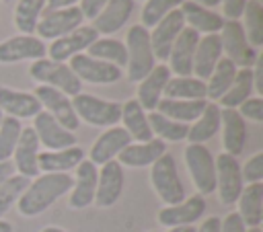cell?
I'll return each mask as SVG.
<instances>
[{"label":"cell","instance_id":"6da1fadb","mask_svg":"<svg viewBox=\"0 0 263 232\" xmlns=\"http://www.w3.org/2000/svg\"><path fill=\"white\" fill-rule=\"evenodd\" d=\"M74 179L68 172H43L31 179L29 187L16 201L18 214L25 218H35L49 209L60 197L72 189Z\"/></svg>","mask_w":263,"mask_h":232},{"label":"cell","instance_id":"7a4b0ae2","mask_svg":"<svg viewBox=\"0 0 263 232\" xmlns=\"http://www.w3.org/2000/svg\"><path fill=\"white\" fill-rule=\"evenodd\" d=\"M125 51H127V62H125L127 78L129 82H140L156 66L148 29H144L142 25H132V29L125 35Z\"/></svg>","mask_w":263,"mask_h":232},{"label":"cell","instance_id":"3957f363","mask_svg":"<svg viewBox=\"0 0 263 232\" xmlns=\"http://www.w3.org/2000/svg\"><path fill=\"white\" fill-rule=\"evenodd\" d=\"M72 107L78 121L95 127H113L121 117V103L107 101L88 92H78L76 96H72Z\"/></svg>","mask_w":263,"mask_h":232},{"label":"cell","instance_id":"277c9868","mask_svg":"<svg viewBox=\"0 0 263 232\" xmlns=\"http://www.w3.org/2000/svg\"><path fill=\"white\" fill-rule=\"evenodd\" d=\"M150 183L164 205H177L185 199V187L177 170V160L168 152H164L150 166Z\"/></svg>","mask_w":263,"mask_h":232},{"label":"cell","instance_id":"5b68a950","mask_svg":"<svg viewBox=\"0 0 263 232\" xmlns=\"http://www.w3.org/2000/svg\"><path fill=\"white\" fill-rule=\"evenodd\" d=\"M29 74L39 84L51 86V88L64 92L66 96H76L82 88V82L76 78V74L70 70V66L66 62H53L49 57H41V60L31 62Z\"/></svg>","mask_w":263,"mask_h":232},{"label":"cell","instance_id":"8992f818","mask_svg":"<svg viewBox=\"0 0 263 232\" xmlns=\"http://www.w3.org/2000/svg\"><path fill=\"white\" fill-rule=\"evenodd\" d=\"M185 164L189 170V177L197 189L199 195H210L216 191V162L214 154L203 144H187L185 152Z\"/></svg>","mask_w":263,"mask_h":232},{"label":"cell","instance_id":"52a82bcc","mask_svg":"<svg viewBox=\"0 0 263 232\" xmlns=\"http://www.w3.org/2000/svg\"><path fill=\"white\" fill-rule=\"evenodd\" d=\"M220 43H222V53L228 57L236 68H251L257 60V49L247 41L245 31L240 21H226L220 29Z\"/></svg>","mask_w":263,"mask_h":232},{"label":"cell","instance_id":"ba28073f","mask_svg":"<svg viewBox=\"0 0 263 232\" xmlns=\"http://www.w3.org/2000/svg\"><path fill=\"white\" fill-rule=\"evenodd\" d=\"M84 16L80 12L78 6H70V8H47L43 10L37 27H35V33L37 37L43 41V39H60L68 33H72L74 29H78L82 25Z\"/></svg>","mask_w":263,"mask_h":232},{"label":"cell","instance_id":"9c48e42d","mask_svg":"<svg viewBox=\"0 0 263 232\" xmlns=\"http://www.w3.org/2000/svg\"><path fill=\"white\" fill-rule=\"evenodd\" d=\"M216 162V191H218V197H220V203L222 205H232L236 203L245 183H242V175H240V162L222 152L214 158Z\"/></svg>","mask_w":263,"mask_h":232},{"label":"cell","instance_id":"30bf717a","mask_svg":"<svg viewBox=\"0 0 263 232\" xmlns=\"http://www.w3.org/2000/svg\"><path fill=\"white\" fill-rule=\"evenodd\" d=\"M33 94L41 103V109L45 113H49L68 131L74 133L80 127V121H78V117L74 113V107H72V99L70 96H66L64 92H60V90H55L51 86H45V84H39Z\"/></svg>","mask_w":263,"mask_h":232},{"label":"cell","instance_id":"8fae6325","mask_svg":"<svg viewBox=\"0 0 263 232\" xmlns=\"http://www.w3.org/2000/svg\"><path fill=\"white\" fill-rule=\"evenodd\" d=\"M68 66L80 82L84 80L90 84H113L123 76L121 68L107 64V62H101V60H95L86 53H78V55L70 57Z\"/></svg>","mask_w":263,"mask_h":232},{"label":"cell","instance_id":"7c38bea8","mask_svg":"<svg viewBox=\"0 0 263 232\" xmlns=\"http://www.w3.org/2000/svg\"><path fill=\"white\" fill-rule=\"evenodd\" d=\"M47 55V45L35 35H14L0 43V64L35 62Z\"/></svg>","mask_w":263,"mask_h":232},{"label":"cell","instance_id":"4fadbf2b","mask_svg":"<svg viewBox=\"0 0 263 232\" xmlns=\"http://www.w3.org/2000/svg\"><path fill=\"white\" fill-rule=\"evenodd\" d=\"M125 183L123 166L117 160H109L101 164V170L97 175V191H95V205L97 207H111L121 197Z\"/></svg>","mask_w":263,"mask_h":232},{"label":"cell","instance_id":"5bb4252c","mask_svg":"<svg viewBox=\"0 0 263 232\" xmlns=\"http://www.w3.org/2000/svg\"><path fill=\"white\" fill-rule=\"evenodd\" d=\"M95 39H99V33L90 25H80L72 33H68V35L60 37V39H53L49 43V49H47L49 60L68 62L70 57H74L78 53H84Z\"/></svg>","mask_w":263,"mask_h":232},{"label":"cell","instance_id":"9a60e30c","mask_svg":"<svg viewBox=\"0 0 263 232\" xmlns=\"http://www.w3.org/2000/svg\"><path fill=\"white\" fill-rule=\"evenodd\" d=\"M33 131L39 140V146L47 150H64V148L76 146V136L68 131L64 125H60L43 109L33 117Z\"/></svg>","mask_w":263,"mask_h":232},{"label":"cell","instance_id":"2e32d148","mask_svg":"<svg viewBox=\"0 0 263 232\" xmlns=\"http://www.w3.org/2000/svg\"><path fill=\"white\" fill-rule=\"evenodd\" d=\"M203 214H205V199L203 195L195 193L191 197H185L177 205H164L156 218L160 226L177 228V226H193Z\"/></svg>","mask_w":263,"mask_h":232},{"label":"cell","instance_id":"e0dca14e","mask_svg":"<svg viewBox=\"0 0 263 232\" xmlns=\"http://www.w3.org/2000/svg\"><path fill=\"white\" fill-rule=\"evenodd\" d=\"M185 27V21H183V14L179 8L171 10L162 21H158L154 27H152V33H150V45H152V53L156 60H166L168 57V51L175 43V39L179 37V33L183 31Z\"/></svg>","mask_w":263,"mask_h":232},{"label":"cell","instance_id":"ac0fdd59","mask_svg":"<svg viewBox=\"0 0 263 232\" xmlns=\"http://www.w3.org/2000/svg\"><path fill=\"white\" fill-rule=\"evenodd\" d=\"M132 144V138L129 133L121 127V125H113V127H107L90 146V152H88V160L99 166V164H105L109 160H115L117 154L127 146Z\"/></svg>","mask_w":263,"mask_h":232},{"label":"cell","instance_id":"d6986e66","mask_svg":"<svg viewBox=\"0 0 263 232\" xmlns=\"http://www.w3.org/2000/svg\"><path fill=\"white\" fill-rule=\"evenodd\" d=\"M97 175L99 168L84 158L78 166H76V177L70 189V197H68V205L72 209H84L95 201V191H97Z\"/></svg>","mask_w":263,"mask_h":232},{"label":"cell","instance_id":"ffe728a7","mask_svg":"<svg viewBox=\"0 0 263 232\" xmlns=\"http://www.w3.org/2000/svg\"><path fill=\"white\" fill-rule=\"evenodd\" d=\"M199 41V33H195L189 27H183L179 37L175 39L171 51H168V70L171 74L175 72L177 76H191L193 70V53Z\"/></svg>","mask_w":263,"mask_h":232},{"label":"cell","instance_id":"44dd1931","mask_svg":"<svg viewBox=\"0 0 263 232\" xmlns=\"http://www.w3.org/2000/svg\"><path fill=\"white\" fill-rule=\"evenodd\" d=\"M37 156H39V140H37L33 127H23L18 142H16V148L12 152L14 172L23 175L27 179H35L39 175Z\"/></svg>","mask_w":263,"mask_h":232},{"label":"cell","instance_id":"7402d4cb","mask_svg":"<svg viewBox=\"0 0 263 232\" xmlns=\"http://www.w3.org/2000/svg\"><path fill=\"white\" fill-rule=\"evenodd\" d=\"M164 152H166V144L162 140H158V138H152L148 142H132V144H127L117 154L115 160L121 166L144 168V166H152Z\"/></svg>","mask_w":263,"mask_h":232},{"label":"cell","instance_id":"603a6c76","mask_svg":"<svg viewBox=\"0 0 263 232\" xmlns=\"http://www.w3.org/2000/svg\"><path fill=\"white\" fill-rule=\"evenodd\" d=\"M220 129L224 152L234 158L242 154L247 146V121L238 115L236 109H220Z\"/></svg>","mask_w":263,"mask_h":232},{"label":"cell","instance_id":"cb8c5ba5","mask_svg":"<svg viewBox=\"0 0 263 232\" xmlns=\"http://www.w3.org/2000/svg\"><path fill=\"white\" fill-rule=\"evenodd\" d=\"M171 80V70L166 64H158L150 70V74L146 78H142L138 82V92H136V101L142 105L144 111H156L158 101L162 99L164 86Z\"/></svg>","mask_w":263,"mask_h":232},{"label":"cell","instance_id":"d4e9b609","mask_svg":"<svg viewBox=\"0 0 263 232\" xmlns=\"http://www.w3.org/2000/svg\"><path fill=\"white\" fill-rule=\"evenodd\" d=\"M0 111L14 119H31L41 111V103L33 92L14 90L10 86H0Z\"/></svg>","mask_w":263,"mask_h":232},{"label":"cell","instance_id":"484cf974","mask_svg":"<svg viewBox=\"0 0 263 232\" xmlns=\"http://www.w3.org/2000/svg\"><path fill=\"white\" fill-rule=\"evenodd\" d=\"M222 57V43H220V35L212 33V35H203L197 41L195 53H193V70L191 76L199 78V80H208L210 74L214 72L216 64Z\"/></svg>","mask_w":263,"mask_h":232},{"label":"cell","instance_id":"4316f807","mask_svg":"<svg viewBox=\"0 0 263 232\" xmlns=\"http://www.w3.org/2000/svg\"><path fill=\"white\" fill-rule=\"evenodd\" d=\"M134 4H136V0H109L105 4V8L95 16L90 27L99 35H111V33L119 31L129 21V16L134 12Z\"/></svg>","mask_w":263,"mask_h":232},{"label":"cell","instance_id":"83f0119b","mask_svg":"<svg viewBox=\"0 0 263 232\" xmlns=\"http://www.w3.org/2000/svg\"><path fill=\"white\" fill-rule=\"evenodd\" d=\"M185 27L193 29L195 33H203V35H212V33H220L222 25H224V16L214 12L212 8L199 6L191 0H183V4L179 6Z\"/></svg>","mask_w":263,"mask_h":232},{"label":"cell","instance_id":"f1b7e54d","mask_svg":"<svg viewBox=\"0 0 263 232\" xmlns=\"http://www.w3.org/2000/svg\"><path fill=\"white\" fill-rule=\"evenodd\" d=\"M238 216L247 228H259L263 222V183L245 185L238 199Z\"/></svg>","mask_w":263,"mask_h":232},{"label":"cell","instance_id":"f546056e","mask_svg":"<svg viewBox=\"0 0 263 232\" xmlns=\"http://www.w3.org/2000/svg\"><path fill=\"white\" fill-rule=\"evenodd\" d=\"M119 121L123 123L121 127L129 133V138L134 142H148L152 140V131H150V123H148V113L142 109V105L136 99H127L125 103H121V117Z\"/></svg>","mask_w":263,"mask_h":232},{"label":"cell","instance_id":"4dcf8cb0","mask_svg":"<svg viewBox=\"0 0 263 232\" xmlns=\"http://www.w3.org/2000/svg\"><path fill=\"white\" fill-rule=\"evenodd\" d=\"M84 160V150L78 146H70L64 150H45L37 156L39 172H68L76 168Z\"/></svg>","mask_w":263,"mask_h":232},{"label":"cell","instance_id":"1f68e13d","mask_svg":"<svg viewBox=\"0 0 263 232\" xmlns=\"http://www.w3.org/2000/svg\"><path fill=\"white\" fill-rule=\"evenodd\" d=\"M218 131H220V105L208 101L201 115L189 125L185 140H189V144H205Z\"/></svg>","mask_w":263,"mask_h":232},{"label":"cell","instance_id":"d6a6232c","mask_svg":"<svg viewBox=\"0 0 263 232\" xmlns=\"http://www.w3.org/2000/svg\"><path fill=\"white\" fill-rule=\"evenodd\" d=\"M208 101H179V99H160L158 105H156V111L173 121H179V123H191L195 121L201 111L205 109Z\"/></svg>","mask_w":263,"mask_h":232},{"label":"cell","instance_id":"836d02e7","mask_svg":"<svg viewBox=\"0 0 263 232\" xmlns=\"http://www.w3.org/2000/svg\"><path fill=\"white\" fill-rule=\"evenodd\" d=\"M164 99L179 101H208L205 99V82L195 76H171L162 92Z\"/></svg>","mask_w":263,"mask_h":232},{"label":"cell","instance_id":"e575fe53","mask_svg":"<svg viewBox=\"0 0 263 232\" xmlns=\"http://www.w3.org/2000/svg\"><path fill=\"white\" fill-rule=\"evenodd\" d=\"M236 66L228 60V57H220V62L216 64L214 72L210 74L208 82H205V99H210V103H216L224 96V92L230 88L234 76H236Z\"/></svg>","mask_w":263,"mask_h":232},{"label":"cell","instance_id":"d590c367","mask_svg":"<svg viewBox=\"0 0 263 232\" xmlns=\"http://www.w3.org/2000/svg\"><path fill=\"white\" fill-rule=\"evenodd\" d=\"M86 55L95 57V60H101V62H107V64H113L117 68H123L125 62H127V51H125V43L119 41V39H111V37H99L95 39L88 49H86Z\"/></svg>","mask_w":263,"mask_h":232},{"label":"cell","instance_id":"8d00e7d4","mask_svg":"<svg viewBox=\"0 0 263 232\" xmlns=\"http://www.w3.org/2000/svg\"><path fill=\"white\" fill-rule=\"evenodd\" d=\"M253 74L251 68H238L236 76L230 84V88L224 92V96L218 101L220 109H236L238 105H242L247 99H251L253 94Z\"/></svg>","mask_w":263,"mask_h":232},{"label":"cell","instance_id":"74e56055","mask_svg":"<svg viewBox=\"0 0 263 232\" xmlns=\"http://www.w3.org/2000/svg\"><path fill=\"white\" fill-rule=\"evenodd\" d=\"M43 10H45V0H18L12 12V21L18 33L33 35Z\"/></svg>","mask_w":263,"mask_h":232},{"label":"cell","instance_id":"f35d334b","mask_svg":"<svg viewBox=\"0 0 263 232\" xmlns=\"http://www.w3.org/2000/svg\"><path fill=\"white\" fill-rule=\"evenodd\" d=\"M148 123H150L152 136H156L164 144L166 142H181V140L187 138V131H189V125L187 123L173 121V119L160 115L158 111H150L148 113Z\"/></svg>","mask_w":263,"mask_h":232},{"label":"cell","instance_id":"ab89813d","mask_svg":"<svg viewBox=\"0 0 263 232\" xmlns=\"http://www.w3.org/2000/svg\"><path fill=\"white\" fill-rule=\"evenodd\" d=\"M242 31L247 41L253 47L263 45V4L257 0H247L245 10H242Z\"/></svg>","mask_w":263,"mask_h":232},{"label":"cell","instance_id":"60d3db41","mask_svg":"<svg viewBox=\"0 0 263 232\" xmlns=\"http://www.w3.org/2000/svg\"><path fill=\"white\" fill-rule=\"evenodd\" d=\"M31 179L23 177V175H12L8 177L2 185H0V218L18 201V197L23 195V191L29 187Z\"/></svg>","mask_w":263,"mask_h":232},{"label":"cell","instance_id":"b9f144b4","mask_svg":"<svg viewBox=\"0 0 263 232\" xmlns=\"http://www.w3.org/2000/svg\"><path fill=\"white\" fill-rule=\"evenodd\" d=\"M21 131H23L21 121L14 119V117L4 115V119L0 123V162L12 158V152L16 148V142H18Z\"/></svg>","mask_w":263,"mask_h":232},{"label":"cell","instance_id":"7bdbcfd3","mask_svg":"<svg viewBox=\"0 0 263 232\" xmlns=\"http://www.w3.org/2000/svg\"><path fill=\"white\" fill-rule=\"evenodd\" d=\"M183 0H146L142 6V27H154L158 21H162L171 10L179 8Z\"/></svg>","mask_w":263,"mask_h":232},{"label":"cell","instance_id":"ee69618b","mask_svg":"<svg viewBox=\"0 0 263 232\" xmlns=\"http://www.w3.org/2000/svg\"><path fill=\"white\" fill-rule=\"evenodd\" d=\"M240 175H242V183H247V185L261 183V179H263V152H255L240 166Z\"/></svg>","mask_w":263,"mask_h":232},{"label":"cell","instance_id":"f6af8a7d","mask_svg":"<svg viewBox=\"0 0 263 232\" xmlns=\"http://www.w3.org/2000/svg\"><path fill=\"white\" fill-rule=\"evenodd\" d=\"M236 111H238V115H240L242 119L261 123V121H263V99H261V96H251V99H247L242 105H238Z\"/></svg>","mask_w":263,"mask_h":232},{"label":"cell","instance_id":"bcb514c9","mask_svg":"<svg viewBox=\"0 0 263 232\" xmlns=\"http://www.w3.org/2000/svg\"><path fill=\"white\" fill-rule=\"evenodd\" d=\"M220 4H222V12L226 21H238L245 10L247 0H220Z\"/></svg>","mask_w":263,"mask_h":232},{"label":"cell","instance_id":"7dc6e473","mask_svg":"<svg viewBox=\"0 0 263 232\" xmlns=\"http://www.w3.org/2000/svg\"><path fill=\"white\" fill-rule=\"evenodd\" d=\"M220 232H247V226L242 224L236 211H230L224 218H220Z\"/></svg>","mask_w":263,"mask_h":232},{"label":"cell","instance_id":"c3c4849f","mask_svg":"<svg viewBox=\"0 0 263 232\" xmlns=\"http://www.w3.org/2000/svg\"><path fill=\"white\" fill-rule=\"evenodd\" d=\"M109 0H80V12H82V16L84 18H88V21H95V16L105 8V4H107Z\"/></svg>","mask_w":263,"mask_h":232},{"label":"cell","instance_id":"681fc988","mask_svg":"<svg viewBox=\"0 0 263 232\" xmlns=\"http://www.w3.org/2000/svg\"><path fill=\"white\" fill-rule=\"evenodd\" d=\"M251 74H253V88L261 96L263 94V57H261V53L257 55L255 64L251 66Z\"/></svg>","mask_w":263,"mask_h":232},{"label":"cell","instance_id":"f907efd6","mask_svg":"<svg viewBox=\"0 0 263 232\" xmlns=\"http://www.w3.org/2000/svg\"><path fill=\"white\" fill-rule=\"evenodd\" d=\"M195 232H220V218L218 216H210L205 218L199 228H195Z\"/></svg>","mask_w":263,"mask_h":232},{"label":"cell","instance_id":"816d5d0a","mask_svg":"<svg viewBox=\"0 0 263 232\" xmlns=\"http://www.w3.org/2000/svg\"><path fill=\"white\" fill-rule=\"evenodd\" d=\"M14 175V164H12V160H2L0 162V185L8 179V177H12Z\"/></svg>","mask_w":263,"mask_h":232},{"label":"cell","instance_id":"f5cc1de1","mask_svg":"<svg viewBox=\"0 0 263 232\" xmlns=\"http://www.w3.org/2000/svg\"><path fill=\"white\" fill-rule=\"evenodd\" d=\"M80 0H45V6L49 8H70Z\"/></svg>","mask_w":263,"mask_h":232},{"label":"cell","instance_id":"db71d44e","mask_svg":"<svg viewBox=\"0 0 263 232\" xmlns=\"http://www.w3.org/2000/svg\"><path fill=\"white\" fill-rule=\"evenodd\" d=\"M191 2H195L199 6H205V8H212V6H218L220 4V0H191Z\"/></svg>","mask_w":263,"mask_h":232},{"label":"cell","instance_id":"11a10c76","mask_svg":"<svg viewBox=\"0 0 263 232\" xmlns=\"http://www.w3.org/2000/svg\"><path fill=\"white\" fill-rule=\"evenodd\" d=\"M0 232H12V224L0 218Z\"/></svg>","mask_w":263,"mask_h":232},{"label":"cell","instance_id":"9f6ffc18","mask_svg":"<svg viewBox=\"0 0 263 232\" xmlns=\"http://www.w3.org/2000/svg\"><path fill=\"white\" fill-rule=\"evenodd\" d=\"M168 232H195L193 226H177V228H171Z\"/></svg>","mask_w":263,"mask_h":232},{"label":"cell","instance_id":"6f0895ef","mask_svg":"<svg viewBox=\"0 0 263 232\" xmlns=\"http://www.w3.org/2000/svg\"><path fill=\"white\" fill-rule=\"evenodd\" d=\"M39 232H66V230L60 228V226H45V228H41Z\"/></svg>","mask_w":263,"mask_h":232},{"label":"cell","instance_id":"680465c9","mask_svg":"<svg viewBox=\"0 0 263 232\" xmlns=\"http://www.w3.org/2000/svg\"><path fill=\"white\" fill-rule=\"evenodd\" d=\"M247 232H263L261 228H247Z\"/></svg>","mask_w":263,"mask_h":232},{"label":"cell","instance_id":"91938a15","mask_svg":"<svg viewBox=\"0 0 263 232\" xmlns=\"http://www.w3.org/2000/svg\"><path fill=\"white\" fill-rule=\"evenodd\" d=\"M2 119H4V113H2V111H0V123H2Z\"/></svg>","mask_w":263,"mask_h":232},{"label":"cell","instance_id":"94428289","mask_svg":"<svg viewBox=\"0 0 263 232\" xmlns=\"http://www.w3.org/2000/svg\"><path fill=\"white\" fill-rule=\"evenodd\" d=\"M150 232H158V230H150Z\"/></svg>","mask_w":263,"mask_h":232},{"label":"cell","instance_id":"6125c7cd","mask_svg":"<svg viewBox=\"0 0 263 232\" xmlns=\"http://www.w3.org/2000/svg\"><path fill=\"white\" fill-rule=\"evenodd\" d=\"M0 2H8V0H0Z\"/></svg>","mask_w":263,"mask_h":232},{"label":"cell","instance_id":"be15d7a7","mask_svg":"<svg viewBox=\"0 0 263 232\" xmlns=\"http://www.w3.org/2000/svg\"><path fill=\"white\" fill-rule=\"evenodd\" d=\"M140 2H146V0H140Z\"/></svg>","mask_w":263,"mask_h":232},{"label":"cell","instance_id":"e7e4bbea","mask_svg":"<svg viewBox=\"0 0 263 232\" xmlns=\"http://www.w3.org/2000/svg\"><path fill=\"white\" fill-rule=\"evenodd\" d=\"M257 2H261V0H257Z\"/></svg>","mask_w":263,"mask_h":232}]
</instances>
